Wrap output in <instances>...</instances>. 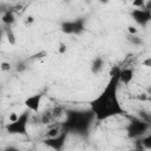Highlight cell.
<instances>
[{
    "label": "cell",
    "mask_w": 151,
    "mask_h": 151,
    "mask_svg": "<svg viewBox=\"0 0 151 151\" xmlns=\"http://www.w3.org/2000/svg\"><path fill=\"white\" fill-rule=\"evenodd\" d=\"M119 70L120 67H114L111 71L110 79L104 90L90 101V109L94 113V118L98 122L117 116H124L126 113L118 98V87L120 84Z\"/></svg>",
    "instance_id": "obj_1"
},
{
    "label": "cell",
    "mask_w": 151,
    "mask_h": 151,
    "mask_svg": "<svg viewBox=\"0 0 151 151\" xmlns=\"http://www.w3.org/2000/svg\"><path fill=\"white\" fill-rule=\"evenodd\" d=\"M94 120V113L91 111V109H68L65 111V120L61 123V130L66 131L67 133L85 136L90 132Z\"/></svg>",
    "instance_id": "obj_2"
},
{
    "label": "cell",
    "mask_w": 151,
    "mask_h": 151,
    "mask_svg": "<svg viewBox=\"0 0 151 151\" xmlns=\"http://www.w3.org/2000/svg\"><path fill=\"white\" fill-rule=\"evenodd\" d=\"M29 122V113L28 111H24L18 116V118L13 122H8L5 125V130L8 134H19V136H27V127Z\"/></svg>",
    "instance_id": "obj_3"
},
{
    "label": "cell",
    "mask_w": 151,
    "mask_h": 151,
    "mask_svg": "<svg viewBox=\"0 0 151 151\" xmlns=\"http://www.w3.org/2000/svg\"><path fill=\"white\" fill-rule=\"evenodd\" d=\"M86 29V20L77 18L73 20H64L60 22V31L67 35H80Z\"/></svg>",
    "instance_id": "obj_4"
},
{
    "label": "cell",
    "mask_w": 151,
    "mask_h": 151,
    "mask_svg": "<svg viewBox=\"0 0 151 151\" xmlns=\"http://www.w3.org/2000/svg\"><path fill=\"white\" fill-rule=\"evenodd\" d=\"M149 130H150V123L145 122L140 118L132 119L129 123V125L126 126L127 136H129V138H132V139H137V138L149 133Z\"/></svg>",
    "instance_id": "obj_5"
},
{
    "label": "cell",
    "mask_w": 151,
    "mask_h": 151,
    "mask_svg": "<svg viewBox=\"0 0 151 151\" xmlns=\"http://www.w3.org/2000/svg\"><path fill=\"white\" fill-rule=\"evenodd\" d=\"M130 15L136 24L143 27H145L151 21V9L149 6H145L144 8H134L130 12Z\"/></svg>",
    "instance_id": "obj_6"
},
{
    "label": "cell",
    "mask_w": 151,
    "mask_h": 151,
    "mask_svg": "<svg viewBox=\"0 0 151 151\" xmlns=\"http://www.w3.org/2000/svg\"><path fill=\"white\" fill-rule=\"evenodd\" d=\"M67 136L68 133L64 130H61V132L55 136V137H51V138H44L42 139V144L50 149H53V150H61L64 149L65 146V143H66V139H67Z\"/></svg>",
    "instance_id": "obj_7"
},
{
    "label": "cell",
    "mask_w": 151,
    "mask_h": 151,
    "mask_svg": "<svg viewBox=\"0 0 151 151\" xmlns=\"http://www.w3.org/2000/svg\"><path fill=\"white\" fill-rule=\"evenodd\" d=\"M42 97H44L42 93H34L32 96H28L24 101L26 109L28 111H32V112H38L39 109H40V104H41Z\"/></svg>",
    "instance_id": "obj_8"
},
{
    "label": "cell",
    "mask_w": 151,
    "mask_h": 151,
    "mask_svg": "<svg viewBox=\"0 0 151 151\" xmlns=\"http://www.w3.org/2000/svg\"><path fill=\"white\" fill-rule=\"evenodd\" d=\"M133 76H134V71L133 68H130V67H124L119 70V81L124 85H129L132 79H133Z\"/></svg>",
    "instance_id": "obj_9"
},
{
    "label": "cell",
    "mask_w": 151,
    "mask_h": 151,
    "mask_svg": "<svg viewBox=\"0 0 151 151\" xmlns=\"http://www.w3.org/2000/svg\"><path fill=\"white\" fill-rule=\"evenodd\" d=\"M104 65H105L104 59H103L101 57H96V58L92 60L91 65H90L91 73H93L94 76H96V74H99V73L104 70Z\"/></svg>",
    "instance_id": "obj_10"
},
{
    "label": "cell",
    "mask_w": 151,
    "mask_h": 151,
    "mask_svg": "<svg viewBox=\"0 0 151 151\" xmlns=\"http://www.w3.org/2000/svg\"><path fill=\"white\" fill-rule=\"evenodd\" d=\"M1 21L5 26H12L15 22V14L12 9H7L1 14Z\"/></svg>",
    "instance_id": "obj_11"
},
{
    "label": "cell",
    "mask_w": 151,
    "mask_h": 151,
    "mask_svg": "<svg viewBox=\"0 0 151 151\" xmlns=\"http://www.w3.org/2000/svg\"><path fill=\"white\" fill-rule=\"evenodd\" d=\"M5 34H6V38H7L8 44L12 45V46H14L17 44V37H15V33L12 29L11 26H6L5 27Z\"/></svg>",
    "instance_id": "obj_12"
},
{
    "label": "cell",
    "mask_w": 151,
    "mask_h": 151,
    "mask_svg": "<svg viewBox=\"0 0 151 151\" xmlns=\"http://www.w3.org/2000/svg\"><path fill=\"white\" fill-rule=\"evenodd\" d=\"M61 132V126H57V127H51V129H48L46 132H45V134H44V137L45 138H51V137H55V136H58L59 133Z\"/></svg>",
    "instance_id": "obj_13"
},
{
    "label": "cell",
    "mask_w": 151,
    "mask_h": 151,
    "mask_svg": "<svg viewBox=\"0 0 151 151\" xmlns=\"http://www.w3.org/2000/svg\"><path fill=\"white\" fill-rule=\"evenodd\" d=\"M127 41L131 42V44L134 45V46H140V45L143 44V40H142L137 34H134V35L127 34Z\"/></svg>",
    "instance_id": "obj_14"
},
{
    "label": "cell",
    "mask_w": 151,
    "mask_h": 151,
    "mask_svg": "<svg viewBox=\"0 0 151 151\" xmlns=\"http://www.w3.org/2000/svg\"><path fill=\"white\" fill-rule=\"evenodd\" d=\"M53 116H52V112H45L41 114V118H40V122L41 124H50V122L52 120Z\"/></svg>",
    "instance_id": "obj_15"
},
{
    "label": "cell",
    "mask_w": 151,
    "mask_h": 151,
    "mask_svg": "<svg viewBox=\"0 0 151 151\" xmlns=\"http://www.w3.org/2000/svg\"><path fill=\"white\" fill-rule=\"evenodd\" d=\"M131 2H132V6H133L134 8H144V7L146 6L145 0H133V1H131Z\"/></svg>",
    "instance_id": "obj_16"
},
{
    "label": "cell",
    "mask_w": 151,
    "mask_h": 151,
    "mask_svg": "<svg viewBox=\"0 0 151 151\" xmlns=\"http://www.w3.org/2000/svg\"><path fill=\"white\" fill-rule=\"evenodd\" d=\"M11 68H12V65H11V63H8V61H2V63L0 64V70H1L2 72H8V71H11Z\"/></svg>",
    "instance_id": "obj_17"
},
{
    "label": "cell",
    "mask_w": 151,
    "mask_h": 151,
    "mask_svg": "<svg viewBox=\"0 0 151 151\" xmlns=\"http://www.w3.org/2000/svg\"><path fill=\"white\" fill-rule=\"evenodd\" d=\"M58 52H59V54H65L67 52V45L65 42L60 41L59 42V46H58Z\"/></svg>",
    "instance_id": "obj_18"
},
{
    "label": "cell",
    "mask_w": 151,
    "mask_h": 151,
    "mask_svg": "<svg viewBox=\"0 0 151 151\" xmlns=\"http://www.w3.org/2000/svg\"><path fill=\"white\" fill-rule=\"evenodd\" d=\"M127 33L131 35H134V34H138V29L134 26H127Z\"/></svg>",
    "instance_id": "obj_19"
},
{
    "label": "cell",
    "mask_w": 151,
    "mask_h": 151,
    "mask_svg": "<svg viewBox=\"0 0 151 151\" xmlns=\"http://www.w3.org/2000/svg\"><path fill=\"white\" fill-rule=\"evenodd\" d=\"M15 68H17V71H18V72H22V71H25V70H26V65H25L24 63H20V64H18V65H17V67H15Z\"/></svg>",
    "instance_id": "obj_20"
},
{
    "label": "cell",
    "mask_w": 151,
    "mask_h": 151,
    "mask_svg": "<svg viewBox=\"0 0 151 151\" xmlns=\"http://www.w3.org/2000/svg\"><path fill=\"white\" fill-rule=\"evenodd\" d=\"M34 21V18L32 17V15H27L26 18H25V25H29V24H32Z\"/></svg>",
    "instance_id": "obj_21"
},
{
    "label": "cell",
    "mask_w": 151,
    "mask_h": 151,
    "mask_svg": "<svg viewBox=\"0 0 151 151\" xmlns=\"http://www.w3.org/2000/svg\"><path fill=\"white\" fill-rule=\"evenodd\" d=\"M44 55H46V52H40V53H38V54H34V55H32L29 59H37V58H42Z\"/></svg>",
    "instance_id": "obj_22"
},
{
    "label": "cell",
    "mask_w": 151,
    "mask_h": 151,
    "mask_svg": "<svg viewBox=\"0 0 151 151\" xmlns=\"http://www.w3.org/2000/svg\"><path fill=\"white\" fill-rule=\"evenodd\" d=\"M18 118V114L17 113H12L9 117H8V119H9V122H13V120H15Z\"/></svg>",
    "instance_id": "obj_23"
},
{
    "label": "cell",
    "mask_w": 151,
    "mask_h": 151,
    "mask_svg": "<svg viewBox=\"0 0 151 151\" xmlns=\"http://www.w3.org/2000/svg\"><path fill=\"white\" fill-rule=\"evenodd\" d=\"M100 4H104V5H106V4H109V0H98Z\"/></svg>",
    "instance_id": "obj_24"
},
{
    "label": "cell",
    "mask_w": 151,
    "mask_h": 151,
    "mask_svg": "<svg viewBox=\"0 0 151 151\" xmlns=\"http://www.w3.org/2000/svg\"><path fill=\"white\" fill-rule=\"evenodd\" d=\"M1 38H2V31L0 29V44H1Z\"/></svg>",
    "instance_id": "obj_25"
},
{
    "label": "cell",
    "mask_w": 151,
    "mask_h": 151,
    "mask_svg": "<svg viewBox=\"0 0 151 151\" xmlns=\"http://www.w3.org/2000/svg\"><path fill=\"white\" fill-rule=\"evenodd\" d=\"M129 1H133V0H129Z\"/></svg>",
    "instance_id": "obj_26"
},
{
    "label": "cell",
    "mask_w": 151,
    "mask_h": 151,
    "mask_svg": "<svg viewBox=\"0 0 151 151\" xmlns=\"http://www.w3.org/2000/svg\"><path fill=\"white\" fill-rule=\"evenodd\" d=\"M67 1H70V0H67Z\"/></svg>",
    "instance_id": "obj_27"
}]
</instances>
